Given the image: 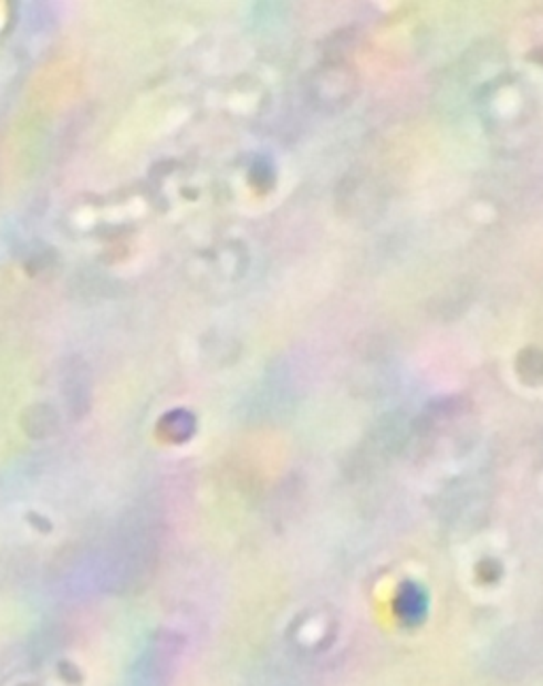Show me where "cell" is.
Listing matches in <instances>:
<instances>
[]
</instances>
